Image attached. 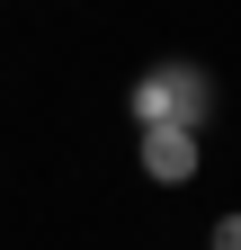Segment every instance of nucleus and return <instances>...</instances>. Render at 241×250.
I'll return each instance as SVG.
<instances>
[{
  "instance_id": "obj_1",
  "label": "nucleus",
  "mask_w": 241,
  "mask_h": 250,
  "mask_svg": "<svg viewBox=\"0 0 241 250\" xmlns=\"http://www.w3.org/2000/svg\"><path fill=\"white\" fill-rule=\"evenodd\" d=\"M125 116H134V134L143 125H188V134H205V125H215V72L188 62V54H170V62H152V72H134Z\"/></svg>"
},
{
  "instance_id": "obj_2",
  "label": "nucleus",
  "mask_w": 241,
  "mask_h": 250,
  "mask_svg": "<svg viewBox=\"0 0 241 250\" xmlns=\"http://www.w3.org/2000/svg\"><path fill=\"white\" fill-rule=\"evenodd\" d=\"M134 170L152 188H188L205 170V134H188V125H143L134 134Z\"/></svg>"
},
{
  "instance_id": "obj_3",
  "label": "nucleus",
  "mask_w": 241,
  "mask_h": 250,
  "mask_svg": "<svg viewBox=\"0 0 241 250\" xmlns=\"http://www.w3.org/2000/svg\"><path fill=\"white\" fill-rule=\"evenodd\" d=\"M205 250H241V206H232V214H215V232H205Z\"/></svg>"
}]
</instances>
